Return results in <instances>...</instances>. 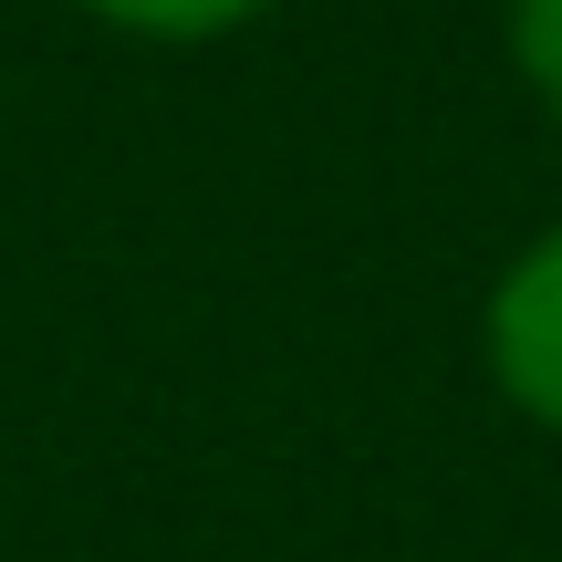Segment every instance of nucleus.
<instances>
[{"mask_svg":"<svg viewBox=\"0 0 562 562\" xmlns=\"http://www.w3.org/2000/svg\"><path fill=\"white\" fill-rule=\"evenodd\" d=\"M480 364H490L510 417L562 438V220H542L501 261V281L480 302Z\"/></svg>","mask_w":562,"mask_h":562,"instance_id":"nucleus-1","label":"nucleus"},{"mask_svg":"<svg viewBox=\"0 0 562 562\" xmlns=\"http://www.w3.org/2000/svg\"><path fill=\"white\" fill-rule=\"evenodd\" d=\"M74 11L125 32V42H157V53H199V42H229L250 21H271L281 0H74Z\"/></svg>","mask_w":562,"mask_h":562,"instance_id":"nucleus-2","label":"nucleus"},{"mask_svg":"<svg viewBox=\"0 0 562 562\" xmlns=\"http://www.w3.org/2000/svg\"><path fill=\"white\" fill-rule=\"evenodd\" d=\"M501 53L521 74V94L542 104V125L562 136V0H501Z\"/></svg>","mask_w":562,"mask_h":562,"instance_id":"nucleus-3","label":"nucleus"}]
</instances>
